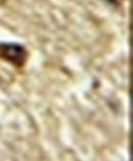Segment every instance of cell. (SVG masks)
I'll return each mask as SVG.
<instances>
[{
    "instance_id": "cell-1",
    "label": "cell",
    "mask_w": 133,
    "mask_h": 161,
    "mask_svg": "<svg viewBox=\"0 0 133 161\" xmlns=\"http://www.w3.org/2000/svg\"><path fill=\"white\" fill-rule=\"evenodd\" d=\"M0 53H2L4 58L13 63H19L21 64V63L25 61L24 49L17 45H2Z\"/></svg>"
}]
</instances>
